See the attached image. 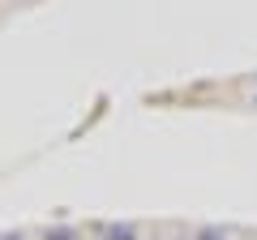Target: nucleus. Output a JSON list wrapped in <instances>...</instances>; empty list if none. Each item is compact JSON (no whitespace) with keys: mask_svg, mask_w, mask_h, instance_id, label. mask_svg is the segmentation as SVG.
Listing matches in <instances>:
<instances>
[{"mask_svg":"<svg viewBox=\"0 0 257 240\" xmlns=\"http://www.w3.org/2000/svg\"><path fill=\"white\" fill-rule=\"evenodd\" d=\"M94 240H142V227L128 219H107L94 227Z\"/></svg>","mask_w":257,"mask_h":240,"instance_id":"obj_1","label":"nucleus"},{"mask_svg":"<svg viewBox=\"0 0 257 240\" xmlns=\"http://www.w3.org/2000/svg\"><path fill=\"white\" fill-rule=\"evenodd\" d=\"M189 240H236V236H231V227H223V223H197V227L189 231Z\"/></svg>","mask_w":257,"mask_h":240,"instance_id":"obj_2","label":"nucleus"},{"mask_svg":"<svg viewBox=\"0 0 257 240\" xmlns=\"http://www.w3.org/2000/svg\"><path fill=\"white\" fill-rule=\"evenodd\" d=\"M47 240H82V231L69 223H56V227H47Z\"/></svg>","mask_w":257,"mask_h":240,"instance_id":"obj_3","label":"nucleus"},{"mask_svg":"<svg viewBox=\"0 0 257 240\" xmlns=\"http://www.w3.org/2000/svg\"><path fill=\"white\" fill-rule=\"evenodd\" d=\"M0 240H30V231H0Z\"/></svg>","mask_w":257,"mask_h":240,"instance_id":"obj_4","label":"nucleus"},{"mask_svg":"<svg viewBox=\"0 0 257 240\" xmlns=\"http://www.w3.org/2000/svg\"><path fill=\"white\" fill-rule=\"evenodd\" d=\"M253 107H257V99H253Z\"/></svg>","mask_w":257,"mask_h":240,"instance_id":"obj_5","label":"nucleus"}]
</instances>
